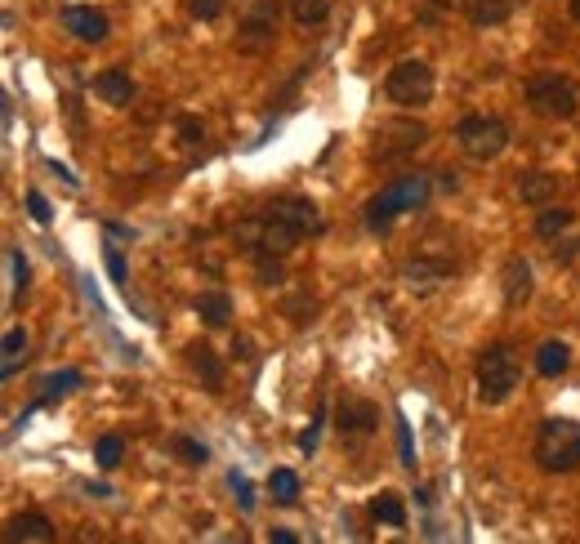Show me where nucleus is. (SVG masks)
<instances>
[{
    "instance_id": "nucleus-27",
    "label": "nucleus",
    "mask_w": 580,
    "mask_h": 544,
    "mask_svg": "<svg viewBox=\"0 0 580 544\" xmlns=\"http://www.w3.org/2000/svg\"><path fill=\"white\" fill-rule=\"evenodd\" d=\"M121 455H126V442H121L117 433L99 437V446H94V460H99V469H117V464H121Z\"/></svg>"
},
{
    "instance_id": "nucleus-1",
    "label": "nucleus",
    "mask_w": 580,
    "mask_h": 544,
    "mask_svg": "<svg viewBox=\"0 0 580 544\" xmlns=\"http://www.w3.org/2000/svg\"><path fill=\"white\" fill-rule=\"evenodd\" d=\"M429 201V174L411 170V174H398L389 188H380L371 201H367V228L371 232H389L398 223V214L407 210H420Z\"/></svg>"
},
{
    "instance_id": "nucleus-7",
    "label": "nucleus",
    "mask_w": 580,
    "mask_h": 544,
    "mask_svg": "<svg viewBox=\"0 0 580 544\" xmlns=\"http://www.w3.org/2000/svg\"><path fill=\"white\" fill-rule=\"evenodd\" d=\"M277 19H281V6H277V0H246L241 32H237V50H246V54L268 50V46L277 41Z\"/></svg>"
},
{
    "instance_id": "nucleus-33",
    "label": "nucleus",
    "mask_w": 580,
    "mask_h": 544,
    "mask_svg": "<svg viewBox=\"0 0 580 544\" xmlns=\"http://www.w3.org/2000/svg\"><path fill=\"white\" fill-rule=\"evenodd\" d=\"M28 214H32L37 223H50V201H46V197H41L37 188L28 192Z\"/></svg>"
},
{
    "instance_id": "nucleus-30",
    "label": "nucleus",
    "mask_w": 580,
    "mask_h": 544,
    "mask_svg": "<svg viewBox=\"0 0 580 544\" xmlns=\"http://www.w3.org/2000/svg\"><path fill=\"white\" fill-rule=\"evenodd\" d=\"M10 272H14V300H23V291H28V259L19 250H10Z\"/></svg>"
},
{
    "instance_id": "nucleus-17",
    "label": "nucleus",
    "mask_w": 580,
    "mask_h": 544,
    "mask_svg": "<svg viewBox=\"0 0 580 544\" xmlns=\"http://www.w3.org/2000/svg\"><path fill=\"white\" fill-rule=\"evenodd\" d=\"M473 28H500L513 14V0H460Z\"/></svg>"
},
{
    "instance_id": "nucleus-22",
    "label": "nucleus",
    "mask_w": 580,
    "mask_h": 544,
    "mask_svg": "<svg viewBox=\"0 0 580 544\" xmlns=\"http://www.w3.org/2000/svg\"><path fill=\"white\" fill-rule=\"evenodd\" d=\"M567 228H571V210H562V205H540V214H536V236L553 241V236H562Z\"/></svg>"
},
{
    "instance_id": "nucleus-9",
    "label": "nucleus",
    "mask_w": 580,
    "mask_h": 544,
    "mask_svg": "<svg viewBox=\"0 0 580 544\" xmlns=\"http://www.w3.org/2000/svg\"><path fill=\"white\" fill-rule=\"evenodd\" d=\"M268 214H277L290 232H300V241L304 236H318L327 223H322V210L309 201V197H277L272 205H268Z\"/></svg>"
},
{
    "instance_id": "nucleus-29",
    "label": "nucleus",
    "mask_w": 580,
    "mask_h": 544,
    "mask_svg": "<svg viewBox=\"0 0 580 544\" xmlns=\"http://www.w3.org/2000/svg\"><path fill=\"white\" fill-rule=\"evenodd\" d=\"M223 6H228V0H188V10H192V19H201V23L219 19V14H223Z\"/></svg>"
},
{
    "instance_id": "nucleus-34",
    "label": "nucleus",
    "mask_w": 580,
    "mask_h": 544,
    "mask_svg": "<svg viewBox=\"0 0 580 544\" xmlns=\"http://www.w3.org/2000/svg\"><path fill=\"white\" fill-rule=\"evenodd\" d=\"M232 491H237V504L250 513V508H254V491H250V482H246L241 473H232Z\"/></svg>"
},
{
    "instance_id": "nucleus-18",
    "label": "nucleus",
    "mask_w": 580,
    "mask_h": 544,
    "mask_svg": "<svg viewBox=\"0 0 580 544\" xmlns=\"http://www.w3.org/2000/svg\"><path fill=\"white\" fill-rule=\"evenodd\" d=\"M192 309H197V318H201L206 326H214V331L228 326V318H232V300H228L223 291H201Z\"/></svg>"
},
{
    "instance_id": "nucleus-16",
    "label": "nucleus",
    "mask_w": 580,
    "mask_h": 544,
    "mask_svg": "<svg viewBox=\"0 0 580 544\" xmlns=\"http://www.w3.org/2000/svg\"><path fill=\"white\" fill-rule=\"evenodd\" d=\"M50 535H54V526H50L46 513H14L6 522V540L10 544H19V540H50Z\"/></svg>"
},
{
    "instance_id": "nucleus-40",
    "label": "nucleus",
    "mask_w": 580,
    "mask_h": 544,
    "mask_svg": "<svg viewBox=\"0 0 580 544\" xmlns=\"http://www.w3.org/2000/svg\"><path fill=\"white\" fill-rule=\"evenodd\" d=\"M571 19H576V23H580V0H571Z\"/></svg>"
},
{
    "instance_id": "nucleus-8",
    "label": "nucleus",
    "mask_w": 580,
    "mask_h": 544,
    "mask_svg": "<svg viewBox=\"0 0 580 544\" xmlns=\"http://www.w3.org/2000/svg\"><path fill=\"white\" fill-rule=\"evenodd\" d=\"M424 139H429V130H424L420 121H384L380 134H376V161L407 157V152H416Z\"/></svg>"
},
{
    "instance_id": "nucleus-12",
    "label": "nucleus",
    "mask_w": 580,
    "mask_h": 544,
    "mask_svg": "<svg viewBox=\"0 0 580 544\" xmlns=\"http://www.w3.org/2000/svg\"><path fill=\"white\" fill-rule=\"evenodd\" d=\"M500 291H504V304H509V309H522V304L531 300V263H527L522 254H509V259H504Z\"/></svg>"
},
{
    "instance_id": "nucleus-38",
    "label": "nucleus",
    "mask_w": 580,
    "mask_h": 544,
    "mask_svg": "<svg viewBox=\"0 0 580 544\" xmlns=\"http://www.w3.org/2000/svg\"><path fill=\"white\" fill-rule=\"evenodd\" d=\"M272 544H296V531H286V526H272Z\"/></svg>"
},
{
    "instance_id": "nucleus-11",
    "label": "nucleus",
    "mask_w": 580,
    "mask_h": 544,
    "mask_svg": "<svg viewBox=\"0 0 580 544\" xmlns=\"http://www.w3.org/2000/svg\"><path fill=\"white\" fill-rule=\"evenodd\" d=\"M63 28H68L77 41H86V46H103L108 32H112L108 14L94 10V6H68V10H63Z\"/></svg>"
},
{
    "instance_id": "nucleus-3",
    "label": "nucleus",
    "mask_w": 580,
    "mask_h": 544,
    "mask_svg": "<svg viewBox=\"0 0 580 544\" xmlns=\"http://www.w3.org/2000/svg\"><path fill=\"white\" fill-rule=\"evenodd\" d=\"M536 464L544 473H576L580 469V424L567 415H553L536 433Z\"/></svg>"
},
{
    "instance_id": "nucleus-5",
    "label": "nucleus",
    "mask_w": 580,
    "mask_h": 544,
    "mask_svg": "<svg viewBox=\"0 0 580 544\" xmlns=\"http://www.w3.org/2000/svg\"><path fill=\"white\" fill-rule=\"evenodd\" d=\"M456 139H460V152L473 157V161H496L504 148H509V125L491 112H473L456 125Z\"/></svg>"
},
{
    "instance_id": "nucleus-6",
    "label": "nucleus",
    "mask_w": 580,
    "mask_h": 544,
    "mask_svg": "<svg viewBox=\"0 0 580 544\" xmlns=\"http://www.w3.org/2000/svg\"><path fill=\"white\" fill-rule=\"evenodd\" d=\"M384 94L398 108H424L433 99V68L424 59H402L398 68H389L384 77Z\"/></svg>"
},
{
    "instance_id": "nucleus-39",
    "label": "nucleus",
    "mask_w": 580,
    "mask_h": 544,
    "mask_svg": "<svg viewBox=\"0 0 580 544\" xmlns=\"http://www.w3.org/2000/svg\"><path fill=\"white\" fill-rule=\"evenodd\" d=\"M232 353H237V357H250V340H232Z\"/></svg>"
},
{
    "instance_id": "nucleus-26",
    "label": "nucleus",
    "mask_w": 580,
    "mask_h": 544,
    "mask_svg": "<svg viewBox=\"0 0 580 544\" xmlns=\"http://www.w3.org/2000/svg\"><path fill=\"white\" fill-rule=\"evenodd\" d=\"M371 517H376V522H389V526H402V522H407V508H402L398 495H376V500H371Z\"/></svg>"
},
{
    "instance_id": "nucleus-10",
    "label": "nucleus",
    "mask_w": 580,
    "mask_h": 544,
    "mask_svg": "<svg viewBox=\"0 0 580 544\" xmlns=\"http://www.w3.org/2000/svg\"><path fill=\"white\" fill-rule=\"evenodd\" d=\"M376 424H380V411H376L371 402L344 397V402H340V411H336V429H340V437H344V442H362V437H371V433H376Z\"/></svg>"
},
{
    "instance_id": "nucleus-13",
    "label": "nucleus",
    "mask_w": 580,
    "mask_h": 544,
    "mask_svg": "<svg viewBox=\"0 0 580 544\" xmlns=\"http://www.w3.org/2000/svg\"><path fill=\"white\" fill-rule=\"evenodd\" d=\"M447 263L442 259H429V254H420V259H411L407 268H402V282H407V291H416V295H429V291H438L442 282H447Z\"/></svg>"
},
{
    "instance_id": "nucleus-25",
    "label": "nucleus",
    "mask_w": 580,
    "mask_h": 544,
    "mask_svg": "<svg viewBox=\"0 0 580 544\" xmlns=\"http://www.w3.org/2000/svg\"><path fill=\"white\" fill-rule=\"evenodd\" d=\"M81 384V375L77 371H59V375H46L41 380V397H37V406H46V402H54V397H63L68 389H77Z\"/></svg>"
},
{
    "instance_id": "nucleus-23",
    "label": "nucleus",
    "mask_w": 580,
    "mask_h": 544,
    "mask_svg": "<svg viewBox=\"0 0 580 544\" xmlns=\"http://www.w3.org/2000/svg\"><path fill=\"white\" fill-rule=\"evenodd\" d=\"M23 357H28V331L14 326V331H6V362H0V375L14 380V371H19Z\"/></svg>"
},
{
    "instance_id": "nucleus-36",
    "label": "nucleus",
    "mask_w": 580,
    "mask_h": 544,
    "mask_svg": "<svg viewBox=\"0 0 580 544\" xmlns=\"http://www.w3.org/2000/svg\"><path fill=\"white\" fill-rule=\"evenodd\" d=\"M174 446L188 455V464H206V446H197V442H188V437H179Z\"/></svg>"
},
{
    "instance_id": "nucleus-28",
    "label": "nucleus",
    "mask_w": 580,
    "mask_h": 544,
    "mask_svg": "<svg viewBox=\"0 0 580 544\" xmlns=\"http://www.w3.org/2000/svg\"><path fill=\"white\" fill-rule=\"evenodd\" d=\"M254 268H259V282L263 286L281 282V254H254Z\"/></svg>"
},
{
    "instance_id": "nucleus-21",
    "label": "nucleus",
    "mask_w": 580,
    "mask_h": 544,
    "mask_svg": "<svg viewBox=\"0 0 580 544\" xmlns=\"http://www.w3.org/2000/svg\"><path fill=\"white\" fill-rule=\"evenodd\" d=\"M268 495L277 504H296L300 500V473L296 469H272L268 473Z\"/></svg>"
},
{
    "instance_id": "nucleus-14",
    "label": "nucleus",
    "mask_w": 580,
    "mask_h": 544,
    "mask_svg": "<svg viewBox=\"0 0 580 544\" xmlns=\"http://www.w3.org/2000/svg\"><path fill=\"white\" fill-rule=\"evenodd\" d=\"M188 366H192V375L210 389V393H219L223 389V362H219V353L210 349V344H188Z\"/></svg>"
},
{
    "instance_id": "nucleus-2",
    "label": "nucleus",
    "mask_w": 580,
    "mask_h": 544,
    "mask_svg": "<svg viewBox=\"0 0 580 544\" xmlns=\"http://www.w3.org/2000/svg\"><path fill=\"white\" fill-rule=\"evenodd\" d=\"M522 384V366L518 353L509 344H487L478 353V402L482 406H500L513 397V389Z\"/></svg>"
},
{
    "instance_id": "nucleus-35",
    "label": "nucleus",
    "mask_w": 580,
    "mask_h": 544,
    "mask_svg": "<svg viewBox=\"0 0 580 544\" xmlns=\"http://www.w3.org/2000/svg\"><path fill=\"white\" fill-rule=\"evenodd\" d=\"M322 424H327V411H318V424L300 437V451H304V455H313V451H318V433H322Z\"/></svg>"
},
{
    "instance_id": "nucleus-4",
    "label": "nucleus",
    "mask_w": 580,
    "mask_h": 544,
    "mask_svg": "<svg viewBox=\"0 0 580 544\" xmlns=\"http://www.w3.org/2000/svg\"><path fill=\"white\" fill-rule=\"evenodd\" d=\"M527 108L544 121H571L580 112V94L567 77L558 72H544V77H531L527 81Z\"/></svg>"
},
{
    "instance_id": "nucleus-32",
    "label": "nucleus",
    "mask_w": 580,
    "mask_h": 544,
    "mask_svg": "<svg viewBox=\"0 0 580 544\" xmlns=\"http://www.w3.org/2000/svg\"><path fill=\"white\" fill-rule=\"evenodd\" d=\"M103 263H108V272H112V282H117V286H130V282H126V259H121L117 245L103 250Z\"/></svg>"
},
{
    "instance_id": "nucleus-19",
    "label": "nucleus",
    "mask_w": 580,
    "mask_h": 544,
    "mask_svg": "<svg viewBox=\"0 0 580 544\" xmlns=\"http://www.w3.org/2000/svg\"><path fill=\"white\" fill-rule=\"evenodd\" d=\"M567 366H571V349L562 340H544L540 353H536V371L544 380H558V375H567Z\"/></svg>"
},
{
    "instance_id": "nucleus-24",
    "label": "nucleus",
    "mask_w": 580,
    "mask_h": 544,
    "mask_svg": "<svg viewBox=\"0 0 580 544\" xmlns=\"http://www.w3.org/2000/svg\"><path fill=\"white\" fill-rule=\"evenodd\" d=\"M290 14H296L300 28H318L331 19V0H290Z\"/></svg>"
},
{
    "instance_id": "nucleus-20",
    "label": "nucleus",
    "mask_w": 580,
    "mask_h": 544,
    "mask_svg": "<svg viewBox=\"0 0 580 544\" xmlns=\"http://www.w3.org/2000/svg\"><path fill=\"white\" fill-rule=\"evenodd\" d=\"M518 192H522V201H531V205H549V197L558 192V183H553V174L531 170V174L518 179Z\"/></svg>"
},
{
    "instance_id": "nucleus-31",
    "label": "nucleus",
    "mask_w": 580,
    "mask_h": 544,
    "mask_svg": "<svg viewBox=\"0 0 580 544\" xmlns=\"http://www.w3.org/2000/svg\"><path fill=\"white\" fill-rule=\"evenodd\" d=\"M179 139H183V148H197V143L206 139V125H201L197 117H183V121H179Z\"/></svg>"
},
{
    "instance_id": "nucleus-15",
    "label": "nucleus",
    "mask_w": 580,
    "mask_h": 544,
    "mask_svg": "<svg viewBox=\"0 0 580 544\" xmlns=\"http://www.w3.org/2000/svg\"><path fill=\"white\" fill-rule=\"evenodd\" d=\"M94 94H99L108 108H130V99H134V81H130L121 68H103V72L94 77Z\"/></svg>"
},
{
    "instance_id": "nucleus-37",
    "label": "nucleus",
    "mask_w": 580,
    "mask_h": 544,
    "mask_svg": "<svg viewBox=\"0 0 580 544\" xmlns=\"http://www.w3.org/2000/svg\"><path fill=\"white\" fill-rule=\"evenodd\" d=\"M398 442H402V464H416V455H411V429H407V420H398Z\"/></svg>"
}]
</instances>
